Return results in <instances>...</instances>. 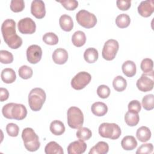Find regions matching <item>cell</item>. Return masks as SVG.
<instances>
[{
  "instance_id": "3957f363",
  "label": "cell",
  "mask_w": 154,
  "mask_h": 154,
  "mask_svg": "<svg viewBox=\"0 0 154 154\" xmlns=\"http://www.w3.org/2000/svg\"><path fill=\"white\" fill-rule=\"evenodd\" d=\"M46 98L45 91L41 88L32 89L28 95V103L30 108L34 111L41 109Z\"/></svg>"
},
{
  "instance_id": "ee69618b",
  "label": "cell",
  "mask_w": 154,
  "mask_h": 154,
  "mask_svg": "<svg viewBox=\"0 0 154 154\" xmlns=\"http://www.w3.org/2000/svg\"><path fill=\"white\" fill-rule=\"evenodd\" d=\"M14 103H8L5 105L2 109V113L4 117L8 119H11V109Z\"/></svg>"
},
{
  "instance_id": "603a6c76",
  "label": "cell",
  "mask_w": 154,
  "mask_h": 154,
  "mask_svg": "<svg viewBox=\"0 0 154 154\" xmlns=\"http://www.w3.org/2000/svg\"><path fill=\"white\" fill-rule=\"evenodd\" d=\"M45 152L46 154H63L62 147L55 141L48 143L45 147Z\"/></svg>"
},
{
  "instance_id": "f35d334b",
  "label": "cell",
  "mask_w": 154,
  "mask_h": 154,
  "mask_svg": "<svg viewBox=\"0 0 154 154\" xmlns=\"http://www.w3.org/2000/svg\"><path fill=\"white\" fill-rule=\"evenodd\" d=\"M153 146L152 143H144L141 144L136 151L137 154H149L152 153Z\"/></svg>"
},
{
  "instance_id": "ab89813d",
  "label": "cell",
  "mask_w": 154,
  "mask_h": 154,
  "mask_svg": "<svg viewBox=\"0 0 154 154\" xmlns=\"http://www.w3.org/2000/svg\"><path fill=\"white\" fill-rule=\"evenodd\" d=\"M97 94L102 99H106L110 94V89L106 85H100L97 88Z\"/></svg>"
},
{
  "instance_id": "d4e9b609",
  "label": "cell",
  "mask_w": 154,
  "mask_h": 154,
  "mask_svg": "<svg viewBox=\"0 0 154 154\" xmlns=\"http://www.w3.org/2000/svg\"><path fill=\"white\" fill-rule=\"evenodd\" d=\"M109 146L105 141H99L91 148L89 154H106L108 152Z\"/></svg>"
},
{
  "instance_id": "836d02e7",
  "label": "cell",
  "mask_w": 154,
  "mask_h": 154,
  "mask_svg": "<svg viewBox=\"0 0 154 154\" xmlns=\"http://www.w3.org/2000/svg\"><path fill=\"white\" fill-rule=\"evenodd\" d=\"M43 41L49 45H55L58 42V36L54 32H46L43 36Z\"/></svg>"
},
{
  "instance_id": "277c9868",
  "label": "cell",
  "mask_w": 154,
  "mask_h": 154,
  "mask_svg": "<svg viewBox=\"0 0 154 154\" xmlns=\"http://www.w3.org/2000/svg\"><path fill=\"white\" fill-rule=\"evenodd\" d=\"M98 132L102 137L111 140L118 139L122 134V131L119 126L114 123H102L99 127Z\"/></svg>"
},
{
  "instance_id": "7c38bea8",
  "label": "cell",
  "mask_w": 154,
  "mask_h": 154,
  "mask_svg": "<svg viewBox=\"0 0 154 154\" xmlns=\"http://www.w3.org/2000/svg\"><path fill=\"white\" fill-rule=\"evenodd\" d=\"M31 13L37 19H42L45 16V5L43 1H32L31 5Z\"/></svg>"
},
{
  "instance_id": "52a82bcc",
  "label": "cell",
  "mask_w": 154,
  "mask_h": 154,
  "mask_svg": "<svg viewBox=\"0 0 154 154\" xmlns=\"http://www.w3.org/2000/svg\"><path fill=\"white\" fill-rule=\"evenodd\" d=\"M119 49V42L114 39H109L104 44L102 55V57L107 60L111 61L114 60Z\"/></svg>"
},
{
  "instance_id": "83f0119b",
  "label": "cell",
  "mask_w": 154,
  "mask_h": 154,
  "mask_svg": "<svg viewBox=\"0 0 154 154\" xmlns=\"http://www.w3.org/2000/svg\"><path fill=\"white\" fill-rule=\"evenodd\" d=\"M140 117L138 113L128 111L125 115V123L129 126H135L139 122Z\"/></svg>"
},
{
  "instance_id": "60d3db41",
  "label": "cell",
  "mask_w": 154,
  "mask_h": 154,
  "mask_svg": "<svg viewBox=\"0 0 154 154\" xmlns=\"http://www.w3.org/2000/svg\"><path fill=\"white\" fill-rule=\"evenodd\" d=\"M67 10H74L78 6V2L75 0H66L58 1Z\"/></svg>"
},
{
  "instance_id": "9a60e30c",
  "label": "cell",
  "mask_w": 154,
  "mask_h": 154,
  "mask_svg": "<svg viewBox=\"0 0 154 154\" xmlns=\"http://www.w3.org/2000/svg\"><path fill=\"white\" fill-rule=\"evenodd\" d=\"M86 143L81 140L70 143L67 147L69 154H81L85 152L87 149Z\"/></svg>"
},
{
  "instance_id": "e0dca14e",
  "label": "cell",
  "mask_w": 154,
  "mask_h": 154,
  "mask_svg": "<svg viewBox=\"0 0 154 154\" xmlns=\"http://www.w3.org/2000/svg\"><path fill=\"white\" fill-rule=\"evenodd\" d=\"M122 72L127 77L131 78L136 74L137 67L135 63L131 60L125 61L122 66Z\"/></svg>"
},
{
  "instance_id": "cb8c5ba5",
  "label": "cell",
  "mask_w": 154,
  "mask_h": 154,
  "mask_svg": "<svg viewBox=\"0 0 154 154\" xmlns=\"http://www.w3.org/2000/svg\"><path fill=\"white\" fill-rule=\"evenodd\" d=\"M98 57V51L94 48H87L84 53V58L88 63H95L97 60Z\"/></svg>"
},
{
  "instance_id": "74e56055",
  "label": "cell",
  "mask_w": 154,
  "mask_h": 154,
  "mask_svg": "<svg viewBox=\"0 0 154 154\" xmlns=\"http://www.w3.org/2000/svg\"><path fill=\"white\" fill-rule=\"evenodd\" d=\"M6 131L9 136L15 137L19 134V128L16 124L10 123L6 126Z\"/></svg>"
},
{
  "instance_id": "e575fe53",
  "label": "cell",
  "mask_w": 154,
  "mask_h": 154,
  "mask_svg": "<svg viewBox=\"0 0 154 154\" xmlns=\"http://www.w3.org/2000/svg\"><path fill=\"white\" fill-rule=\"evenodd\" d=\"M140 67L141 70L144 73H149L153 71V60L149 58L143 59L141 62Z\"/></svg>"
},
{
  "instance_id": "6da1fadb",
  "label": "cell",
  "mask_w": 154,
  "mask_h": 154,
  "mask_svg": "<svg viewBox=\"0 0 154 154\" xmlns=\"http://www.w3.org/2000/svg\"><path fill=\"white\" fill-rule=\"evenodd\" d=\"M1 32L5 43L11 49H16L22 45V39L16 32V22L13 19L5 20L1 25Z\"/></svg>"
},
{
  "instance_id": "f1b7e54d",
  "label": "cell",
  "mask_w": 154,
  "mask_h": 154,
  "mask_svg": "<svg viewBox=\"0 0 154 154\" xmlns=\"http://www.w3.org/2000/svg\"><path fill=\"white\" fill-rule=\"evenodd\" d=\"M112 86L115 90L122 92L124 91L127 87L126 80L122 76H117L113 79Z\"/></svg>"
},
{
  "instance_id": "1f68e13d",
  "label": "cell",
  "mask_w": 154,
  "mask_h": 154,
  "mask_svg": "<svg viewBox=\"0 0 154 154\" xmlns=\"http://www.w3.org/2000/svg\"><path fill=\"white\" fill-rule=\"evenodd\" d=\"M142 106L144 109L150 111L154 108V96L149 94L144 96L142 99Z\"/></svg>"
},
{
  "instance_id": "d590c367",
  "label": "cell",
  "mask_w": 154,
  "mask_h": 154,
  "mask_svg": "<svg viewBox=\"0 0 154 154\" xmlns=\"http://www.w3.org/2000/svg\"><path fill=\"white\" fill-rule=\"evenodd\" d=\"M25 8V2L23 0H12L10 2V9L14 13L23 11Z\"/></svg>"
},
{
  "instance_id": "4fadbf2b",
  "label": "cell",
  "mask_w": 154,
  "mask_h": 154,
  "mask_svg": "<svg viewBox=\"0 0 154 154\" xmlns=\"http://www.w3.org/2000/svg\"><path fill=\"white\" fill-rule=\"evenodd\" d=\"M137 10L141 16L144 17H149L154 11V1L153 0L141 1L138 6Z\"/></svg>"
},
{
  "instance_id": "30bf717a",
  "label": "cell",
  "mask_w": 154,
  "mask_h": 154,
  "mask_svg": "<svg viewBox=\"0 0 154 154\" xmlns=\"http://www.w3.org/2000/svg\"><path fill=\"white\" fill-rule=\"evenodd\" d=\"M19 31L23 34H31L36 30L35 22L30 17H25L20 19L17 23Z\"/></svg>"
},
{
  "instance_id": "8fae6325",
  "label": "cell",
  "mask_w": 154,
  "mask_h": 154,
  "mask_svg": "<svg viewBox=\"0 0 154 154\" xmlns=\"http://www.w3.org/2000/svg\"><path fill=\"white\" fill-rule=\"evenodd\" d=\"M42 56V50L40 46L32 45L26 49V58L31 64H37L38 63Z\"/></svg>"
},
{
  "instance_id": "5bb4252c",
  "label": "cell",
  "mask_w": 154,
  "mask_h": 154,
  "mask_svg": "<svg viewBox=\"0 0 154 154\" xmlns=\"http://www.w3.org/2000/svg\"><path fill=\"white\" fill-rule=\"evenodd\" d=\"M26 115L27 109L23 105L14 103L11 109V119L22 120L26 117Z\"/></svg>"
},
{
  "instance_id": "5b68a950",
  "label": "cell",
  "mask_w": 154,
  "mask_h": 154,
  "mask_svg": "<svg viewBox=\"0 0 154 154\" xmlns=\"http://www.w3.org/2000/svg\"><path fill=\"white\" fill-rule=\"evenodd\" d=\"M67 124L72 129H79L84 123V115L82 111L78 107H70L67 112Z\"/></svg>"
},
{
  "instance_id": "8d00e7d4",
  "label": "cell",
  "mask_w": 154,
  "mask_h": 154,
  "mask_svg": "<svg viewBox=\"0 0 154 154\" xmlns=\"http://www.w3.org/2000/svg\"><path fill=\"white\" fill-rule=\"evenodd\" d=\"M0 60L2 64H10L13 61V54L5 50L0 51Z\"/></svg>"
},
{
  "instance_id": "44dd1931",
  "label": "cell",
  "mask_w": 154,
  "mask_h": 154,
  "mask_svg": "<svg viewBox=\"0 0 154 154\" xmlns=\"http://www.w3.org/2000/svg\"><path fill=\"white\" fill-rule=\"evenodd\" d=\"M2 81L6 84H11L16 79V75L14 70L11 68H5L3 69L1 73Z\"/></svg>"
},
{
  "instance_id": "8992f818",
  "label": "cell",
  "mask_w": 154,
  "mask_h": 154,
  "mask_svg": "<svg viewBox=\"0 0 154 154\" xmlns=\"http://www.w3.org/2000/svg\"><path fill=\"white\" fill-rule=\"evenodd\" d=\"M76 19L78 24L85 28H91L97 23L96 16L85 10H81L76 14Z\"/></svg>"
},
{
  "instance_id": "f546056e",
  "label": "cell",
  "mask_w": 154,
  "mask_h": 154,
  "mask_svg": "<svg viewBox=\"0 0 154 154\" xmlns=\"http://www.w3.org/2000/svg\"><path fill=\"white\" fill-rule=\"evenodd\" d=\"M131 23V19L127 14H120L116 19V24L119 28H125L128 27Z\"/></svg>"
},
{
  "instance_id": "2e32d148",
  "label": "cell",
  "mask_w": 154,
  "mask_h": 154,
  "mask_svg": "<svg viewBox=\"0 0 154 154\" xmlns=\"http://www.w3.org/2000/svg\"><path fill=\"white\" fill-rule=\"evenodd\" d=\"M67 51L63 48H58L55 49L52 55V60L55 64H63L68 60Z\"/></svg>"
},
{
  "instance_id": "4316f807",
  "label": "cell",
  "mask_w": 154,
  "mask_h": 154,
  "mask_svg": "<svg viewBox=\"0 0 154 154\" xmlns=\"http://www.w3.org/2000/svg\"><path fill=\"white\" fill-rule=\"evenodd\" d=\"M72 42L73 45L76 47L82 46L86 42L85 33L82 31H77L75 32L72 37Z\"/></svg>"
},
{
  "instance_id": "d6a6232c",
  "label": "cell",
  "mask_w": 154,
  "mask_h": 154,
  "mask_svg": "<svg viewBox=\"0 0 154 154\" xmlns=\"http://www.w3.org/2000/svg\"><path fill=\"white\" fill-rule=\"evenodd\" d=\"M18 73L19 76L23 79H28L32 77L33 74L32 69L26 65L22 66L18 70Z\"/></svg>"
},
{
  "instance_id": "f6af8a7d",
  "label": "cell",
  "mask_w": 154,
  "mask_h": 154,
  "mask_svg": "<svg viewBox=\"0 0 154 154\" xmlns=\"http://www.w3.org/2000/svg\"><path fill=\"white\" fill-rule=\"evenodd\" d=\"M0 96H1L0 97L1 102H4V101L7 100L9 97V93H8V90L5 88L1 87L0 88Z\"/></svg>"
},
{
  "instance_id": "7a4b0ae2",
  "label": "cell",
  "mask_w": 154,
  "mask_h": 154,
  "mask_svg": "<svg viewBox=\"0 0 154 154\" xmlns=\"http://www.w3.org/2000/svg\"><path fill=\"white\" fill-rule=\"evenodd\" d=\"M22 138L25 147L28 151H37L40 146L38 136L31 128H25L22 133Z\"/></svg>"
},
{
  "instance_id": "ba28073f",
  "label": "cell",
  "mask_w": 154,
  "mask_h": 154,
  "mask_svg": "<svg viewBox=\"0 0 154 154\" xmlns=\"http://www.w3.org/2000/svg\"><path fill=\"white\" fill-rule=\"evenodd\" d=\"M136 85L138 89L143 92L152 90L154 85L153 71L147 73H143L141 77L137 80Z\"/></svg>"
},
{
  "instance_id": "7bdbcfd3",
  "label": "cell",
  "mask_w": 154,
  "mask_h": 154,
  "mask_svg": "<svg viewBox=\"0 0 154 154\" xmlns=\"http://www.w3.org/2000/svg\"><path fill=\"white\" fill-rule=\"evenodd\" d=\"M116 4L117 7L123 11L128 10L131 5V1L129 0L124 1V0H117L116 1Z\"/></svg>"
},
{
  "instance_id": "d6986e66",
  "label": "cell",
  "mask_w": 154,
  "mask_h": 154,
  "mask_svg": "<svg viewBox=\"0 0 154 154\" xmlns=\"http://www.w3.org/2000/svg\"><path fill=\"white\" fill-rule=\"evenodd\" d=\"M138 145L135 137L132 135H126L123 137L121 141V146L125 150H132L135 149Z\"/></svg>"
},
{
  "instance_id": "b9f144b4",
  "label": "cell",
  "mask_w": 154,
  "mask_h": 154,
  "mask_svg": "<svg viewBox=\"0 0 154 154\" xmlns=\"http://www.w3.org/2000/svg\"><path fill=\"white\" fill-rule=\"evenodd\" d=\"M128 111L138 113L141 111V105L140 102L138 100H132L128 103Z\"/></svg>"
},
{
  "instance_id": "9c48e42d",
  "label": "cell",
  "mask_w": 154,
  "mask_h": 154,
  "mask_svg": "<svg viewBox=\"0 0 154 154\" xmlns=\"http://www.w3.org/2000/svg\"><path fill=\"white\" fill-rule=\"evenodd\" d=\"M91 79V76L87 72L78 73L71 81V86L76 90L83 89L87 85Z\"/></svg>"
},
{
  "instance_id": "4dcf8cb0",
  "label": "cell",
  "mask_w": 154,
  "mask_h": 154,
  "mask_svg": "<svg viewBox=\"0 0 154 154\" xmlns=\"http://www.w3.org/2000/svg\"><path fill=\"white\" fill-rule=\"evenodd\" d=\"M76 137L79 140L86 141L89 140L92 136L91 130L86 127H81L78 129L76 133Z\"/></svg>"
},
{
  "instance_id": "ac0fdd59",
  "label": "cell",
  "mask_w": 154,
  "mask_h": 154,
  "mask_svg": "<svg viewBox=\"0 0 154 154\" xmlns=\"http://www.w3.org/2000/svg\"><path fill=\"white\" fill-rule=\"evenodd\" d=\"M91 110L94 115L97 117H102L108 112V106L103 102H96L92 104Z\"/></svg>"
},
{
  "instance_id": "ffe728a7",
  "label": "cell",
  "mask_w": 154,
  "mask_h": 154,
  "mask_svg": "<svg viewBox=\"0 0 154 154\" xmlns=\"http://www.w3.org/2000/svg\"><path fill=\"white\" fill-rule=\"evenodd\" d=\"M59 23L61 29L66 32L70 31L73 28V22L72 17L66 14L60 16Z\"/></svg>"
},
{
  "instance_id": "484cf974",
  "label": "cell",
  "mask_w": 154,
  "mask_h": 154,
  "mask_svg": "<svg viewBox=\"0 0 154 154\" xmlns=\"http://www.w3.org/2000/svg\"><path fill=\"white\" fill-rule=\"evenodd\" d=\"M51 132L55 135H61L65 132V126L64 123L60 120L52 121L49 126Z\"/></svg>"
},
{
  "instance_id": "7402d4cb",
  "label": "cell",
  "mask_w": 154,
  "mask_h": 154,
  "mask_svg": "<svg viewBox=\"0 0 154 154\" xmlns=\"http://www.w3.org/2000/svg\"><path fill=\"white\" fill-rule=\"evenodd\" d=\"M151 131L150 129L146 126H141L139 128L136 132V137L137 139L143 143L147 142L151 138Z\"/></svg>"
}]
</instances>
